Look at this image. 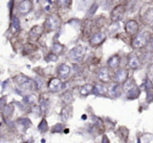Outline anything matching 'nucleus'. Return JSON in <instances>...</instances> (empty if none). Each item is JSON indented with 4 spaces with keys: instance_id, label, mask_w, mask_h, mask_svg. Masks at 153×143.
<instances>
[{
    "instance_id": "5",
    "label": "nucleus",
    "mask_w": 153,
    "mask_h": 143,
    "mask_svg": "<svg viewBox=\"0 0 153 143\" xmlns=\"http://www.w3.org/2000/svg\"><path fill=\"white\" fill-rule=\"evenodd\" d=\"M86 54V47L83 45H76V46L72 47L67 54V59L69 61L74 62V63H78V62L82 61Z\"/></svg>"
},
{
    "instance_id": "25",
    "label": "nucleus",
    "mask_w": 153,
    "mask_h": 143,
    "mask_svg": "<svg viewBox=\"0 0 153 143\" xmlns=\"http://www.w3.org/2000/svg\"><path fill=\"white\" fill-rule=\"evenodd\" d=\"M38 49V47L35 45V43H32V42H26L25 44H23L22 46V54L24 56H28L30 54L35 53V52Z\"/></svg>"
},
{
    "instance_id": "3",
    "label": "nucleus",
    "mask_w": 153,
    "mask_h": 143,
    "mask_svg": "<svg viewBox=\"0 0 153 143\" xmlns=\"http://www.w3.org/2000/svg\"><path fill=\"white\" fill-rule=\"evenodd\" d=\"M140 19L144 25H153V2H145L140 7Z\"/></svg>"
},
{
    "instance_id": "7",
    "label": "nucleus",
    "mask_w": 153,
    "mask_h": 143,
    "mask_svg": "<svg viewBox=\"0 0 153 143\" xmlns=\"http://www.w3.org/2000/svg\"><path fill=\"white\" fill-rule=\"evenodd\" d=\"M143 66V60L135 52H131L127 55V68L129 70H140Z\"/></svg>"
},
{
    "instance_id": "19",
    "label": "nucleus",
    "mask_w": 153,
    "mask_h": 143,
    "mask_svg": "<svg viewBox=\"0 0 153 143\" xmlns=\"http://www.w3.org/2000/svg\"><path fill=\"white\" fill-rule=\"evenodd\" d=\"M70 72H71V68L68 64L66 63H62L58 66L57 68V75H58V78L60 79H67L70 75Z\"/></svg>"
},
{
    "instance_id": "11",
    "label": "nucleus",
    "mask_w": 153,
    "mask_h": 143,
    "mask_svg": "<svg viewBox=\"0 0 153 143\" xmlns=\"http://www.w3.org/2000/svg\"><path fill=\"white\" fill-rule=\"evenodd\" d=\"M107 39V34L104 32V31H97L96 33L91 35L88 41H89V44L91 45L92 47H98L100 45H102L103 43L106 41Z\"/></svg>"
},
{
    "instance_id": "29",
    "label": "nucleus",
    "mask_w": 153,
    "mask_h": 143,
    "mask_svg": "<svg viewBox=\"0 0 153 143\" xmlns=\"http://www.w3.org/2000/svg\"><path fill=\"white\" fill-rule=\"evenodd\" d=\"M38 130H40L41 133H46L47 130H49L48 124H47V121H46V119H45V118H43V119L41 120L40 124H39V126H38Z\"/></svg>"
},
{
    "instance_id": "20",
    "label": "nucleus",
    "mask_w": 153,
    "mask_h": 143,
    "mask_svg": "<svg viewBox=\"0 0 153 143\" xmlns=\"http://www.w3.org/2000/svg\"><path fill=\"white\" fill-rule=\"evenodd\" d=\"M140 93H142L140 88L137 86V84H135L134 86H132L131 88H129V90L125 92L126 99L127 100H135V99H137L140 96Z\"/></svg>"
},
{
    "instance_id": "34",
    "label": "nucleus",
    "mask_w": 153,
    "mask_h": 143,
    "mask_svg": "<svg viewBox=\"0 0 153 143\" xmlns=\"http://www.w3.org/2000/svg\"><path fill=\"white\" fill-rule=\"evenodd\" d=\"M64 128V124H56L55 126H53V128H51V133H61L62 130H63Z\"/></svg>"
},
{
    "instance_id": "21",
    "label": "nucleus",
    "mask_w": 153,
    "mask_h": 143,
    "mask_svg": "<svg viewBox=\"0 0 153 143\" xmlns=\"http://www.w3.org/2000/svg\"><path fill=\"white\" fill-rule=\"evenodd\" d=\"M115 134H117V138H119L123 143L128 142V138H129V130H128L126 126H120V127H117V130H115Z\"/></svg>"
},
{
    "instance_id": "8",
    "label": "nucleus",
    "mask_w": 153,
    "mask_h": 143,
    "mask_svg": "<svg viewBox=\"0 0 153 143\" xmlns=\"http://www.w3.org/2000/svg\"><path fill=\"white\" fill-rule=\"evenodd\" d=\"M97 79L99 80V82L104 84H110L112 83V76L113 72H111L107 66H101L98 68L96 73Z\"/></svg>"
},
{
    "instance_id": "28",
    "label": "nucleus",
    "mask_w": 153,
    "mask_h": 143,
    "mask_svg": "<svg viewBox=\"0 0 153 143\" xmlns=\"http://www.w3.org/2000/svg\"><path fill=\"white\" fill-rule=\"evenodd\" d=\"M2 113H3V117L4 118H11V116L13 115L14 113V106L13 104H7L4 109H2Z\"/></svg>"
},
{
    "instance_id": "31",
    "label": "nucleus",
    "mask_w": 153,
    "mask_h": 143,
    "mask_svg": "<svg viewBox=\"0 0 153 143\" xmlns=\"http://www.w3.org/2000/svg\"><path fill=\"white\" fill-rule=\"evenodd\" d=\"M144 51L147 52V53H149V54H152V55H153V34H152V36H151L150 40H149L148 44H147V46L145 47Z\"/></svg>"
},
{
    "instance_id": "16",
    "label": "nucleus",
    "mask_w": 153,
    "mask_h": 143,
    "mask_svg": "<svg viewBox=\"0 0 153 143\" xmlns=\"http://www.w3.org/2000/svg\"><path fill=\"white\" fill-rule=\"evenodd\" d=\"M123 86L121 84H117V83H112L108 84V97L111 99H117L119 97L122 96L123 94Z\"/></svg>"
},
{
    "instance_id": "26",
    "label": "nucleus",
    "mask_w": 153,
    "mask_h": 143,
    "mask_svg": "<svg viewBox=\"0 0 153 143\" xmlns=\"http://www.w3.org/2000/svg\"><path fill=\"white\" fill-rule=\"evenodd\" d=\"M64 51H65V45L62 44V43L59 42V41L53 42V46H51V53L56 54L57 56H60L64 53Z\"/></svg>"
},
{
    "instance_id": "9",
    "label": "nucleus",
    "mask_w": 153,
    "mask_h": 143,
    "mask_svg": "<svg viewBox=\"0 0 153 143\" xmlns=\"http://www.w3.org/2000/svg\"><path fill=\"white\" fill-rule=\"evenodd\" d=\"M129 78H130V70L127 67H121L117 70H115V72H113L112 81L114 83L123 85Z\"/></svg>"
},
{
    "instance_id": "30",
    "label": "nucleus",
    "mask_w": 153,
    "mask_h": 143,
    "mask_svg": "<svg viewBox=\"0 0 153 143\" xmlns=\"http://www.w3.org/2000/svg\"><path fill=\"white\" fill-rule=\"evenodd\" d=\"M57 5L58 7H60V9H69V7L71 5V1H62V0H60V1H57Z\"/></svg>"
},
{
    "instance_id": "23",
    "label": "nucleus",
    "mask_w": 153,
    "mask_h": 143,
    "mask_svg": "<svg viewBox=\"0 0 153 143\" xmlns=\"http://www.w3.org/2000/svg\"><path fill=\"white\" fill-rule=\"evenodd\" d=\"M60 98H61L62 103L64 104V106H66V105H71L72 101H74V95H72V93L69 92V91H65V92L62 93Z\"/></svg>"
},
{
    "instance_id": "6",
    "label": "nucleus",
    "mask_w": 153,
    "mask_h": 143,
    "mask_svg": "<svg viewBox=\"0 0 153 143\" xmlns=\"http://www.w3.org/2000/svg\"><path fill=\"white\" fill-rule=\"evenodd\" d=\"M126 11H127V2L119 3L115 7H113V9L110 12V21L113 23L119 22L125 16Z\"/></svg>"
},
{
    "instance_id": "12",
    "label": "nucleus",
    "mask_w": 153,
    "mask_h": 143,
    "mask_svg": "<svg viewBox=\"0 0 153 143\" xmlns=\"http://www.w3.org/2000/svg\"><path fill=\"white\" fill-rule=\"evenodd\" d=\"M96 30H97L96 23L91 19H86L83 22V24H82V32H83L82 34L84 35V37H88V39L91 37V35L94 33L97 32Z\"/></svg>"
},
{
    "instance_id": "1",
    "label": "nucleus",
    "mask_w": 153,
    "mask_h": 143,
    "mask_svg": "<svg viewBox=\"0 0 153 143\" xmlns=\"http://www.w3.org/2000/svg\"><path fill=\"white\" fill-rule=\"evenodd\" d=\"M152 34L153 33H151L150 31H147V30L143 31V32H140L135 37H133V38L131 39V42H130L131 47L134 51H142V49H145V47L148 44Z\"/></svg>"
},
{
    "instance_id": "35",
    "label": "nucleus",
    "mask_w": 153,
    "mask_h": 143,
    "mask_svg": "<svg viewBox=\"0 0 153 143\" xmlns=\"http://www.w3.org/2000/svg\"><path fill=\"white\" fill-rule=\"evenodd\" d=\"M102 143H110V141H109L108 137H107V135H103L102 137Z\"/></svg>"
},
{
    "instance_id": "18",
    "label": "nucleus",
    "mask_w": 153,
    "mask_h": 143,
    "mask_svg": "<svg viewBox=\"0 0 153 143\" xmlns=\"http://www.w3.org/2000/svg\"><path fill=\"white\" fill-rule=\"evenodd\" d=\"M33 7H34V3L30 0H23V1H20L18 3V12H19L21 15H26L28 14L30 11L33 10Z\"/></svg>"
},
{
    "instance_id": "4",
    "label": "nucleus",
    "mask_w": 153,
    "mask_h": 143,
    "mask_svg": "<svg viewBox=\"0 0 153 143\" xmlns=\"http://www.w3.org/2000/svg\"><path fill=\"white\" fill-rule=\"evenodd\" d=\"M62 24V19L58 14H49L46 17L43 24V28H44L45 33H51L58 31Z\"/></svg>"
},
{
    "instance_id": "24",
    "label": "nucleus",
    "mask_w": 153,
    "mask_h": 143,
    "mask_svg": "<svg viewBox=\"0 0 153 143\" xmlns=\"http://www.w3.org/2000/svg\"><path fill=\"white\" fill-rule=\"evenodd\" d=\"M60 116H61V119L63 122H66L68 119H70V117L72 116V106L71 105H66L62 109L61 113H60Z\"/></svg>"
},
{
    "instance_id": "2",
    "label": "nucleus",
    "mask_w": 153,
    "mask_h": 143,
    "mask_svg": "<svg viewBox=\"0 0 153 143\" xmlns=\"http://www.w3.org/2000/svg\"><path fill=\"white\" fill-rule=\"evenodd\" d=\"M14 81H15L16 85L22 91H28V92H33V91H38L37 88V83L35 80L30 79V77L22 74H18L14 77Z\"/></svg>"
},
{
    "instance_id": "10",
    "label": "nucleus",
    "mask_w": 153,
    "mask_h": 143,
    "mask_svg": "<svg viewBox=\"0 0 153 143\" xmlns=\"http://www.w3.org/2000/svg\"><path fill=\"white\" fill-rule=\"evenodd\" d=\"M124 28H125V33L128 35L129 37H131V39L133 37H135L136 35L140 33V22L136 19H129L125 22V25H124Z\"/></svg>"
},
{
    "instance_id": "27",
    "label": "nucleus",
    "mask_w": 153,
    "mask_h": 143,
    "mask_svg": "<svg viewBox=\"0 0 153 143\" xmlns=\"http://www.w3.org/2000/svg\"><path fill=\"white\" fill-rule=\"evenodd\" d=\"M11 30L13 34H18L20 32V21L18 17H13L12 20V24H11Z\"/></svg>"
},
{
    "instance_id": "32",
    "label": "nucleus",
    "mask_w": 153,
    "mask_h": 143,
    "mask_svg": "<svg viewBox=\"0 0 153 143\" xmlns=\"http://www.w3.org/2000/svg\"><path fill=\"white\" fill-rule=\"evenodd\" d=\"M146 102L148 104L153 102V88L149 91H146Z\"/></svg>"
},
{
    "instance_id": "22",
    "label": "nucleus",
    "mask_w": 153,
    "mask_h": 143,
    "mask_svg": "<svg viewBox=\"0 0 153 143\" xmlns=\"http://www.w3.org/2000/svg\"><path fill=\"white\" fill-rule=\"evenodd\" d=\"M79 93L81 96L87 97L88 95L94 93V84L92 83H85L79 88Z\"/></svg>"
},
{
    "instance_id": "15",
    "label": "nucleus",
    "mask_w": 153,
    "mask_h": 143,
    "mask_svg": "<svg viewBox=\"0 0 153 143\" xmlns=\"http://www.w3.org/2000/svg\"><path fill=\"white\" fill-rule=\"evenodd\" d=\"M121 63H122V57L120 56V54H114L111 57H109V59L107 60L106 66L111 72H115L119 68H121Z\"/></svg>"
},
{
    "instance_id": "13",
    "label": "nucleus",
    "mask_w": 153,
    "mask_h": 143,
    "mask_svg": "<svg viewBox=\"0 0 153 143\" xmlns=\"http://www.w3.org/2000/svg\"><path fill=\"white\" fill-rule=\"evenodd\" d=\"M47 90L51 93H57L63 91V82L60 78L53 77L47 82Z\"/></svg>"
},
{
    "instance_id": "33",
    "label": "nucleus",
    "mask_w": 153,
    "mask_h": 143,
    "mask_svg": "<svg viewBox=\"0 0 153 143\" xmlns=\"http://www.w3.org/2000/svg\"><path fill=\"white\" fill-rule=\"evenodd\" d=\"M45 60H46L47 62H51V61H57L58 60V56L56 55V54L53 53H49L47 56H45Z\"/></svg>"
},
{
    "instance_id": "17",
    "label": "nucleus",
    "mask_w": 153,
    "mask_h": 143,
    "mask_svg": "<svg viewBox=\"0 0 153 143\" xmlns=\"http://www.w3.org/2000/svg\"><path fill=\"white\" fill-rule=\"evenodd\" d=\"M96 96L100 97H108V85L101 82H97L94 84V93Z\"/></svg>"
},
{
    "instance_id": "14",
    "label": "nucleus",
    "mask_w": 153,
    "mask_h": 143,
    "mask_svg": "<svg viewBox=\"0 0 153 143\" xmlns=\"http://www.w3.org/2000/svg\"><path fill=\"white\" fill-rule=\"evenodd\" d=\"M43 33H44L43 25H39V24L34 25L30 30V32H28V41L32 42V43H34L35 41L39 40V38L42 36Z\"/></svg>"
}]
</instances>
